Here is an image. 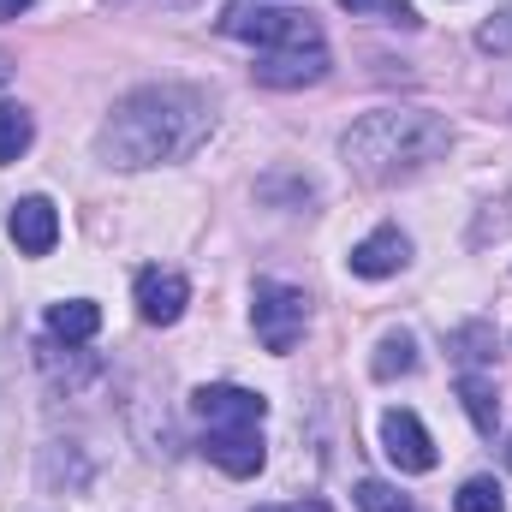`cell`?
<instances>
[{
  "label": "cell",
  "instance_id": "6da1fadb",
  "mask_svg": "<svg viewBox=\"0 0 512 512\" xmlns=\"http://www.w3.org/2000/svg\"><path fill=\"white\" fill-rule=\"evenodd\" d=\"M215 108L203 90L191 84H143L114 102V114L96 131V155L120 173L137 167H161V161H185L209 143Z\"/></svg>",
  "mask_w": 512,
  "mask_h": 512
},
{
  "label": "cell",
  "instance_id": "7a4b0ae2",
  "mask_svg": "<svg viewBox=\"0 0 512 512\" xmlns=\"http://www.w3.org/2000/svg\"><path fill=\"white\" fill-rule=\"evenodd\" d=\"M447 149H453V126L429 108H376L340 137V161L370 185L411 179L429 161H441Z\"/></svg>",
  "mask_w": 512,
  "mask_h": 512
},
{
  "label": "cell",
  "instance_id": "3957f363",
  "mask_svg": "<svg viewBox=\"0 0 512 512\" xmlns=\"http://www.w3.org/2000/svg\"><path fill=\"white\" fill-rule=\"evenodd\" d=\"M221 30H227L233 42H256L262 54H268V48H322L316 18H310V12H298V6L239 0V6H227V12H221Z\"/></svg>",
  "mask_w": 512,
  "mask_h": 512
},
{
  "label": "cell",
  "instance_id": "277c9868",
  "mask_svg": "<svg viewBox=\"0 0 512 512\" xmlns=\"http://www.w3.org/2000/svg\"><path fill=\"white\" fill-rule=\"evenodd\" d=\"M304 322H310V298H304L298 286H286V280H256L251 328L268 352H292V346L304 340Z\"/></svg>",
  "mask_w": 512,
  "mask_h": 512
},
{
  "label": "cell",
  "instance_id": "5b68a950",
  "mask_svg": "<svg viewBox=\"0 0 512 512\" xmlns=\"http://www.w3.org/2000/svg\"><path fill=\"white\" fill-rule=\"evenodd\" d=\"M191 411L203 429H262L268 417V399L251 393V387H233V382H209L191 393Z\"/></svg>",
  "mask_w": 512,
  "mask_h": 512
},
{
  "label": "cell",
  "instance_id": "8992f818",
  "mask_svg": "<svg viewBox=\"0 0 512 512\" xmlns=\"http://www.w3.org/2000/svg\"><path fill=\"white\" fill-rule=\"evenodd\" d=\"M328 72H334L328 48H268V54H256V66H251V78L268 84V90H310Z\"/></svg>",
  "mask_w": 512,
  "mask_h": 512
},
{
  "label": "cell",
  "instance_id": "52a82bcc",
  "mask_svg": "<svg viewBox=\"0 0 512 512\" xmlns=\"http://www.w3.org/2000/svg\"><path fill=\"white\" fill-rule=\"evenodd\" d=\"M131 298H137V316L149 328H173L185 316V304H191V280L179 268H143L137 286H131Z\"/></svg>",
  "mask_w": 512,
  "mask_h": 512
},
{
  "label": "cell",
  "instance_id": "ba28073f",
  "mask_svg": "<svg viewBox=\"0 0 512 512\" xmlns=\"http://www.w3.org/2000/svg\"><path fill=\"white\" fill-rule=\"evenodd\" d=\"M382 453L405 471V477L435 471V441H429V429H423L417 411H387L382 417Z\"/></svg>",
  "mask_w": 512,
  "mask_h": 512
},
{
  "label": "cell",
  "instance_id": "9c48e42d",
  "mask_svg": "<svg viewBox=\"0 0 512 512\" xmlns=\"http://www.w3.org/2000/svg\"><path fill=\"white\" fill-rule=\"evenodd\" d=\"M6 233H12V245L24 256H48L60 245V209H54L48 197H24V203H12V215H6Z\"/></svg>",
  "mask_w": 512,
  "mask_h": 512
},
{
  "label": "cell",
  "instance_id": "30bf717a",
  "mask_svg": "<svg viewBox=\"0 0 512 512\" xmlns=\"http://www.w3.org/2000/svg\"><path fill=\"white\" fill-rule=\"evenodd\" d=\"M346 262H352V274H358V280H387V274H399V268L411 262V239H405L399 227H376L370 239H358V245H352Z\"/></svg>",
  "mask_w": 512,
  "mask_h": 512
},
{
  "label": "cell",
  "instance_id": "8fae6325",
  "mask_svg": "<svg viewBox=\"0 0 512 512\" xmlns=\"http://www.w3.org/2000/svg\"><path fill=\"white\" fill-rule=\"evenodd\" d=\"M203 453L227 471V477H256L268 447H262V429H209L203 435Z\"/></svg>",
  "mask_w": 512,
  "mask_h": 512
},
{
  "label": "cell",
  "instance_id": "7c38bea8",
  "mask_svg": "<svg viewBox=\"0 0 512 512\" xmlns=\"http://www.w3.org/2000/svg\"><path fill=\"white\" fill-rule=\"evenodd\" d=\"M96 328H102V310H96L90 298H66V304L48 310V334H54L60 346H90Z\"/></svg>",
  "mask_w": 512,
  "mask_h": 512
},
{
  "label": "cell",
  "instance_id": "4fadbf2b",
  "mask_svg": "<svg viewBox=\"0 0 512 512\" xmlns=\"http://www.w3.org/2000/svg\"><path fill=\"white\" fill-rule=\"evenodd\" d=\"M459 399H465V411H471V423H477L483 435L501 429V393H495V382H483V376H459Z\"/></svg>",
  "mask_w": 512,
  "mask_h": 512
},
{
  "label": "cell",
  "instance_id": "5bb4252c",
  "mask_svg": "<svg viewBox=\"0 0 512 512\" xmlns=\"http://www.w3.org/2000/svg\"><path fill=\"white\" fill-rule=\"evenodd\" d=\"M36 143V120L18 102H0V161H24Z\"/></svg>",
  "mask_w": 512,
  "mask_h": 512
},
{
  "label": "cell",
  "instance_id": "9a60e30c",
  "mask_svg": "<svg viewBox=\"0 0 512 512\" xmlns=\"http://www.w3.org/2000/svg\"><path fill=\"white\" fill-rule=\"evenodd\" d=\"M382 382H393V376H411L417 370V340L405 334V328H393V334H382V346H376V364H370Z\"/></svg>",
  "mask_w": 512,
  "mask_h": 512
},
{
  "label": "cell",
  "instance_id": "2e32d148",
  "mask_svg": "<svg viewBox=\"0 0 512 512\" xmlns=\"http://www.w3.org/2000/svg\"><path fill=\"white\" fill-rule=\"evenodd\" d=\"M447 346H453V358H459V364H489V358H495V328H483V322H465V328H459Z\"/></svg>",
  "mask_w": 512,
  "mask_h": 512
},
{
  "label": "cell",
  "instance_id": "e0dca14e",
  "mask_svg": "<svg viewBox=\"0 0 512 512\" xmlns=\"http://www.w3.org/2000/svg\"><path fill=\"white\" fill-rule=\"evenodd\" d=\"M453 507L459 512H507V489H501L495 477H471V483L453 495Z\"/></svg>",
  "mask_w": 512,
  "mask_h": 512
},
{
  "label": "cell",
  "instance_id": "ac0fdd59",
  "mask_svg": "<svg viewBox=\"0 0 512 512\" xmlns=\"http://www.w3.org/2000/svg\"><path fill=\"white\" fill-rule=\"evenodd\" d=\"M358 512H411V501L393 483H382V477H364L358 483Z\"/></svg>",
  "mask_w": 512,
  "mask_h": 512
},
{
  "label": "cell",
  "instance_id": "d6986e66",
  "mask_svg": "<svg viewBox=\"0 0 512 512\" xmlns=\"http://www.w3.org/2000/svg\"><path fill=\"white\" fill-rule=\"evenodd\" d=\"M352 18H387V24H417V6L411 0H340Z\"/></svg>",
  "mask_w": 512,
  "mask_h": 512
},
{
  "label": "cell",
  "instance_id": "ffe728a7",
  "mask_svg": "<svg viewBox=\"0 0 512 512\" xmlns=\"http://www.w3.org/2000/svg\"><path fill=\"white\" fill-rule=\"evenodd\" d=\"M477 48H483V54H501V60H512V6H507V12H495V18L477 30Z\"/></svg>",
  "mask_w": 512,
  "mask_h": 512
},
{
  "label": "cell",
  "instance_id": "44dd1931",
  "mask_svg": "<svg viewBox=\"0 0 512 512\" xmlns=\"http://www.w3.org/2000/svg\"><path fill=\"white\" fill-rule=\"evenodd\" d=\"M256 512H328L322 501H292V507H256Z\"/></svg>",
  "mask_w": 512,
  "mask_h": 512
},
{
  "label": "cell",
  "instance_id": "7402d4cb",
  "mask_svg": "<svg viewBox=\"0 0 512 512\" xmlns=\"http://www.w3.org/2000/svg\"><path fill=\"white\" fill-rule=\"evenodd\" d=\"M36 0H0V18H18V12H30Z\"/></svg>",
  "mask_w": 512,
  "mask_h": 512
},
{
  "label": "cell",
  "instance_id": "603a6c76",
  "mask_svg": "<svg viewBox=\"0 0 512 512\" xmlns=\"http://www.w3.org/2000/svg\"><path fill=\"white\" fill-rule=\"evenodd\" d=\"M12 72H18V60H12V54L0 48V84H12Z\"/></svg>",
  "mask_w": 512,
  "mask_h": 512
},
{
  "label": "cell",
  "instance_id": "cb8c5ba5",
  "mask_svg": "<svg viewBox=\"0 0 512 512\" xmlns=\"http://www.w3.org/2000/svg\"><path fill=\"white\" fill-rule=\"evenodd\" d=\"M108 6H126V0H108Z\"/></svg>",
  "mask_w": 512,
  "mask_h": 512
}]
</instances>
